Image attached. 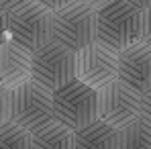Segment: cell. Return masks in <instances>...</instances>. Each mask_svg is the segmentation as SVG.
I'll list each match as a JSON object with an SVG mask.
<instances>
[{
  "label": "cell",
  "instance_id": "9c48e42d",
  "mask_svg": "<svg viewBox=\"0 0 151 149\" xmlns=\"http://www.w3.org/2000/svg\"><path fill=\"white\" fill-rule=\"evenodd\" d=\"M119 80L143 94L151 90V47L143 41L133 43L119 53Z\"/></svg>",
  "mask_w": 151,
  "mask_h": 149
},
{
  "label": "cell",
  "instance_id": "9a60e30c",
  "mask_svg": "<svg viewBox=\"0 0 151 149\" xmlns=\"http://www.w3.org/2000/svg\"><path fill=\"white\" fill-rule=\"evenodd\" d=\"M141 41L151 47V6L141 10Z\"/></svg>",
  "mask_w": 151,
  "mask_h": 149
},
{
  "label": "cell",
  "instance_id": "4fadbf2b",
  "mask_svg": "<svg viewBox=\"0 0 151 149\" xmlns=\"http://www.w3.org/2000/svg\"><path fill=\"white\" fill-rule=\"evenodd\" d=\"M119 131H121L119 149H151V125L141 117Z\"/></svg>",
  "mask_w": 151,
  "mask_h": 149
},
{
  "label": "cell",
  "instance_id": "7402d4cb",
  "mask_svg": "<svg viewBox=\"0 0 151 149\" xmlns=\"http://www.w3.org/2000/svg\"><path fill=\"white\" fill-rule=\"evenodd\" d=\"M129 2H133L135 6H139L141 10L143 8H147V6H151V0H129Z\"/></svg>",
  "mask_w": 151,
  "mask_h": 149
},
{
  "label": "cell",
  "instance_id": "2e32d148",
  "mask_svg": "<svg viewBox=\"0 0 151 149\" xmlns=\"http://www.w3.org/2000/svg\"><path fill=\"white\" fill-rule=\"evenodd\" d=\"M10 121V90L0 86V125Z\"/></svg>",
  "mask_w": 151,
  "mask_h": 149
},
{
  "label": "cell",
  "instance_id": "7a4b0ae2",
  "mask_svg": "<svg viewBox=\"0 0 151 149\" xmlns=\"http://www.w3.org/2000/svg\"><path fill=\"white\" fill-rule=\"evenodd\" d=\"M10 121L21 125L29 133H35L55 123L53 92L41 84L29 80L10 90Z\"/></svg>",
  "mask_w": 151,
  "mask_h": 149
},
{
  "label": "cell",
  "instance_id": "30bf717a",
  "mask_svg": "<svg viewBox=\"0 0 151 149\" xmlns=\"http://www.w3.org/2000/svg\"><path fill=\"white\" fill-rule=\"evenodd\" d=\"M31 80V51L8 39L0 45V86L12 90Z\"/></svg>",
  "mask_w": 151,
  "mask_h": 149
},
{
  "label": "cell",
  "instance_id": "44dd1931",
  "mask_svg": "<svg viewBox=\"0 0 151 149\" xmlns=\"http://www.w3.org/2000/svg\"><path fill=\"white\" fill-rule=\"evenodd\" d=\"M27 0H0V8H4V10H12V8H17V6H21V4H25Z\"/></svg>",
  "mask_w": 151,
  "mask_h": 149
},
{
  "label": "cell",
  "instance_id": "5b68a950",
  "mask_svg": "<svg viewBox=\"0 0 151 149\" xmlns=\"http://www.w3.org/2000/svg\"><path fill=\"white\" fill-rule=\"evenodd\" d=\"M31 80L47 90H57L76 80V53L53 41L31 53Z\"/></svg>",
  "mask_w": 151,
  "mask_h": 149
},
{
  "label": "cell",
  "instance_id": "8fae6325",
  "mask_svg": "<svg viewBox=\"0 0 151 149\" xmlns=\"http://www.w3.org/2000/svg\"><path fill=\"white\" fill-rule=\"evenodd\" d=\"M119 143H121V131L98 119L74 131L76 149H119Z\"/></svg>",
  "mask_w": 151,
  "mask_h": 149
},
{
  "label": "cell",
  "instance_id": "e0dca14e",
  "mask_svg": "<svg viewBox=\"0 0 151 149\" xmlns=\"http://www.w3.org/2000/svg\"><path fill=\"white\" fill-rule=\"evenodd\" d=\"M139 117L151 125V90L141 94V112H139Z\"/></svg>",
  "mask_w": 151,
  "mask_h": 149
},
{
  "label": "cell",
  "instance_id": "ffe728a7",
  "mask_svg": "<svg viewBox=\"0 0 151 149\" xmlns=\"http://www.w3.org/2000/svg\"><path fill=\"white\" fill-rule=\"evenodd\" d=\"M78 2H82V4H86V6H90L92 10H100V8H104V6H108L110 2H114V0H78Z\"/></svg>",
  "mask_w": 151,
  "mask_h": 149
},
{
  "label": "cell",
  "instance_id": "3957f363",
  "mask_svg": "<svg viewBox=\"0 0 151 149\" xmlns=\"http://www.w3.org/2000/svg\"><path fill=\"white\" fill-rule=\"evenodd\" d=\"M51 39L70 51H80L96 41V10L82 2H72L51 10Z\"/></svg>",
  "mask_w": 151,
  "mask_h": 149
},
{
  "label": "cell",
  "instance_id": "7c38bea8",
  "mask_svg": "<svg viewBox=\"0 0 151 149\" xmlns=\"http://www.w3.org/2000/svg\"><path fill=\"white\" fill-rule=\"evenodd\" d=\"M31 149H76L74 129L55 121V123L31 133Z\"/></svg>",
  "mask_w": 151,
  "mask_h": 149
},
{
  "label": "cell",
  "instance_id": "8992f818",
  "mask_svg": "<svg viewBox=\"0 0 151 149\" xmlns=\"http://www.w3.org/2000/svg\"><path fill=\"white\" fill-rule=\"evenodd\" d=\"M8 29L10 39L33 53L51 41V10L37 0H27L8 10Z\"/></svg>",
  "mask_w": 151,
  "mask_h": 149
},
{
  "label": "cell",
  "instance_id": "6da1fadb",
  "mask_svg": "<svg viewBox=\"0 0 151 149\" xmlns=\"http://www.w3.org/2000/svg\"><path fill=\"white\" fill-rule=\"evenodd\" d=\"M96 41L114 53L141 41V8L129 0H114L96 12Z\"/></svg>",
  "mask_w": 151,
  "mask_h": 149
},
{
  "label": "cell",
  "instance_id": "ac0fdd59",
  "mask_svg": "<svg viewBox=\"0 0 151 149\" xmlns=\"http://www.w3.org/2000/svg\"><path fill=\"white\" fill-rule=\"evenodd\" d=\"M10 39V29H8V10L0 8V45Z\"/></svg>",
  "mask_w": 151,
  "mask_h": 149
},
{
  "label": "cell",
  "instance_id": "52a82bcc",
  "mask_svg": "<svg viewBox=\"0 0 151 149\" xmlns=\"http://www.w3.org/2000/svg\"><path fill=\"white\" fill-rule=\"evenodd\" d=\"M141 112V94L129 88L121 80L110 82L98 90V104H96V119L110 125L114 129H123Z\"/></svg>",
  "mask_w": 151,
  "mask_h": 149
},
{
  "label": "cell",
  "instance_id": "5bb4252c",
  "mask_svg": "<svg viewBox=\"0 0 151 149\" xmlns=\"http://www.w3.org/2000/svg\"><path fill=\"white\" fill-rule=\"evenodd\" d=\"M0 149H31V133L14 121L0 125Z\"/></svg>",
  "mask_w": 151,
  "mask_h": 149
},
{
  "label": "cell",
  "instance_id": "ba28073f",
  "mask_svg": "<svg viewBox=\"0 0 151 149\" xmlns=\"http://www.w3.org/2000/svg\"><path fill=\"white\" fill-rule=\"evenodd\" d=\"M76 78L94 90L119 80V53L94 41L76 51Z\"/></svg>",
  "mask_w": 151,
  "mask_h": 149
},
{
  "label": "cell",
  "instance_id": "277c9868",
  "mask_svg": "<svg viewBox=\"0 0 151 149\" xmlns=\"http://www.w3.org/2000/svg\"><path fill=\"white\" fill-rule=\"evenodd\" d=\"M96 104H98V90L90 88L78 78L53 90L55 119L74 131L96 121Z\"/></svg>",
  "mask_w": 151,
  "mask_h": 149
},
{
  "label": "cell",
  "instance_id": "d6986e66",
  "mask_svg": "<svg viewBox=\"0 0 151 149\" xmlns=\"http://www.w3.org/2000/svg\"><path fill=\"white\" fill-rule=\"evenodd\" d=\"M39 4H43L45 8H49V10H57V8H63V6H68V4H72L76 0H37Z\"/></svg>",
  "mask_w": 151,
  "mask_h": 149
}]
</instances>
